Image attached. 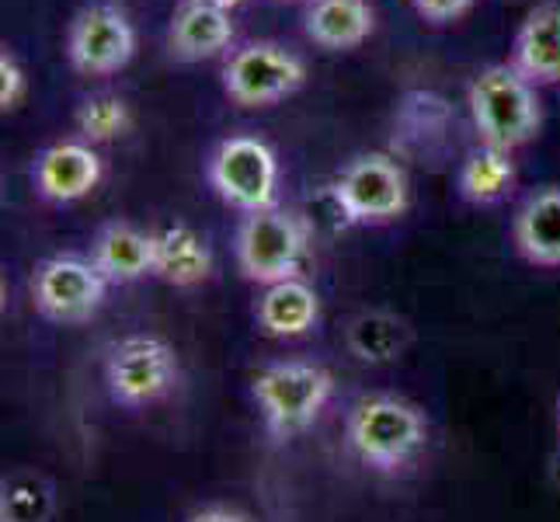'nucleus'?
I'll return each mask as SVG.
<instances>
[{"mask_svg": "<svg viewBox=\"0 0 560 522\" xmlns=\"http://www.w3.org/2000/svg\"><path fill=\"white\" fill-rule=\"evenodd\" d=\"M28 94V77H25V67L18 63V56L11 49L0 53V108L11 112L25 102Z\"/></svg>", "mask_w": 560, "mask_h": 522, "instance_id": "nucleus-23", "label": "nucleus"}, {"mask_svg": "<svg viewBox=\"0 0 560 522\" xmlns=\"http://www.w3.org/2000/svg\"><path fill=\"white\" fill-rule=\"evenodd\" d=\"M515 247L544 268H560V188H544L526 199L515 217Z\"/></svg>", "mask_w": 560, "mask_h": 522, "instance_id": "nucleus-18", "label": "nucleus"}, {"mask_svg": "<svg viewBox=\"0 0 560 522\" xmlns=\"http://www.w3.org/2000/svg\"><path fill=\"white\" fill-rule=\"evenodd\" d=\"M515 185V164L509 150H498L480 143L467 153V161L459 167V196L477 206H491L509 196Z\"/></svg>", "mask_w": 560, "mask_h": 522, "instance_id": "nucleus-20", "label": "nucleus"}, {"mask_svg": "<svg viewBox=\"0 0 560 522\" xmlns=\"http://www.w3.org/2000/svg\"><path fill=\"white\" fill-rule=\"evenodd\" d=\"M91 262L98 265L108 286H126L143 276H153V234L126 220H112L94 234Z\"/></svg>", "mask_w": 560, "mask_h": 522, "instance_id": "nucleus-13", "label": "nucleus"}, {"mask_svg": "<svg viewBox=\"0 0 560 522\" xmlns=\"http://www.w3.org/2000/svg\"><path fill=\"white\" fill-rule=\"evenodd\" d=\"M467 105L480 143L509 153L529 143L544 123L536 84H529L512 63H491L480 70L467 91Z\"/></svg>", "mask_w": 560, "mask_h": 522, "instance_id": "nucleus-2", "label": "nucleus"}, {"mask_svg": "<svg viewBox=\"0 0 560 522\" xmlns=\"http://www.w3.org/2000/svg\"><path fill=\"white\" fill-rule=\"evenodd\" d=\"M137 53V28L119 4H88L67 28V60L77 73L108 77L119 73Z\"/></svg>", "mask_w": 560, "mask_h": 522, "instance_id": "nucleus-9", "label": "nucleus"}, {"mask_svg": "<svg viewBox=\"0 0 560 522\" xmlns=\"http://www.w3.org/2000/svg\"><path fill=\"white\" fill-rule=\"evenodd\" d=\"M258 327L272 338H300L314 332L320 321V300L311 282L285 279L276 286H265L258 300Z\"/></svg>", "mask_w": 560, "mask_h": 522, "instance_id": "nucleus-17", "label": "nucleus"}, {"mask_svg": "<svg viewBox=\"0 0 560 522\" xmlns=\"http://www.w3.org/2000/svg\"><path fill=\"white\" fill-rule=\"evenodd\" d=\"M153 276L171 286H199L212 276V247L188 223L153 230Z\"/></svg>", "mask_w": 560, "mask_h": 522, "instance_id": "nucleus-15", "label": "nucleus"}, {"mask_svg": "<svg viewBox=\"0 0 560 522\" xmlns=\"http://www.w3.org/2000/svg\"><path fill=\"white\" fill-rule=\"evenodd\" d=\"M345 345L359 362L383 366L408 352L411 324L394 311H362L345 327Z\"/></svg>", "mask_w": 560, "mask_h": 522, "instance_id": "nucleus-19", "label": "nucleus"}, {"mask_svg": "<svg viewBox=\"0 0 560 522\" xmlns=\"http://www.w3.org/2000/svg\"><path fill=\"white\" fill-rule=\"evenodd\" d=\"M345 436L365 467L397 474L421 456L429 442V421L411 401L394 394H365L349 408Z\"/></svg>", "mask_w": 560, "mask_h": 522, "instance_id": "nucleus-1", "label": "nucleus"}, {"mask_svg": "<svg viewBox=\"0 0 560 522\" xmlns=\"http://www.w3.org/2000/svg\"><path fill=\"white\" fill-rule=\"evenodd\" d=\"M108 279L81 255H52L35 268L32 303L52 324H84L102 311Z\"/></svg>", "mask_w": 560, "mask_h": 522, "instance_id": "nucleus-8", "label": "nucleus"}, {"mask_svg": "<svg viewBox=\"0 0 560 522\" xmlns=\"http://www.w3.org/2000/svg\"><path fill=\"white\" fill-rule=\"evenodd\" d=\"M35 192L49 202H77L102 182V158L84 140H60L46 147L32 167Z\"/></svg>", "mask_w": 560, "mask_h": 522, "instance_id": "nucleus-11", "label": "nucleus"}, {"mask_svg": "<svg viewBox=\"0 0 560 522\" xmlns=\"http://www.w3.org/2000/svg\"><path fill=\"white\" fill-rule=\"evenodd\" d=\"M345 223H390L408 209V178L386 153H362L331 185Z\"/></svg>", "mask_w": 560, "mask_h": 522, "instance_id": "nucleus-7", "label": "nucleus"}, {"mask_svg": "<svg viewBox=\"0 0 560 522\" xmlns=\"http://www.w3.org/2000/svg\"><path fill=\"white\" fill-rule=\"evenodd\" d=\"M182 380L175 348L158 335H129L108 348L105 383L115 404L122 408H147L167 397Z\"/></svg>", "mask_w": 560, "mask_h": 522, "instance_id": "nucleus-5", "label": "nucleus"}, {"mask_svg": "<svg viewBox=\"0 0 560 522\" xmlns=\"http://www.w3.org/2000/svg\"><path fill=\"white\" fill-rule=\"evenodd\" d=\"M376 14L370 0H311L303 14V28L311 43L331 53L362 46L373 35Z\"/></svg>", "mask_w": 560, "mask_h": 522, "instance_id": "nucleus-16", "label": "nucleus"}, {"mask_svg": "<svg viewBox=\"0 0 560 522\" xmlns=\"http://www.w3.org/2000/svg\"><path fill=\"white\" fill-rule=\"evenodd\" d=\"M335 380L317 362L285 359L272 362L255 376V401L272 439H293L306 432L331 401Z\"/></svg>", "mask_w": 560, "mask_h": 522, "instance_id": "nucleus-3", "label": "nucleus"}, {"mask_svg": "<svg viewBox=\"0 0 560 522\" xmlns=\"http://www.w3.org/2000/svg\"><path fill=\"white\" fill-rule=\"evenodd\" d=\"M306 77L303 60L279 43H250L223 67V91L244 108H265L300 91Z\"/></svg>", "mask_w": 560, "mask_h": 522, "instance_id": "nucleus-10", "label": "nucleus"}, {"mask_svg": "<svg viewBox=\"0 0 560 522\" xmlns=\"http://www.w3.org/2000/svg\"><path fill=\"white\" fill-rule=\"evenodd\" d=\"M129 105L119 94H91L77 108V132L84 143H112L129 132Z\"/></svg>", "mask_w": 560, "mask_h": 522, "instance_id": "nucleus-22", "label": "nucleus"}, {"mask_svg": "<svg viewBox=\"0 0 560 522\" xmlns=\"http://www.w3.org/2000/svg\"><path fill=\"white\" fill-rule=\"evenodd\" d=\"M234 43V22L230 11L206 4V0H185V4L171 18L167 28V49L182 63L212 60Z\"/></svg>", "mask_w": 560, "mask_h": 522, "instance_id": "nucleus-12", "label": "nucleus"}, {"mask_svg": "<svg viewBox=\"0 0 560 522\" xmlns=\"http://www.w3.org/2000/svg\"><path fill=\"white\" fill-rule=\"evenodd\" d=\"M188 522H250L244 512L237 509H226V506H209V509H199V512H191Z\"/></svg>", "mask_w": 560, "mask_h": 522, "instance_id": "nucleus-25", "label": "nucleus"}, {"mask_svg": "<svg viewBox=\"0 0 560 522\" xmlns=\"http://www.w3.org/2000/svg\"><path fill=\"white\" fill-rule=\"evenodd\" d=\"M56 515L52 480L32 471H14L0 488V522H49Z\"/></svg>", "mask_w": 560, "mask_h": 522, "instance_id": "nucleus-21", "label": "nucleus"}, {"mask_svg": "<svg viewBox=\"0 0 560 522\" xmlns=\"http://www.w3.org/2000/svg\"><path fill=\"white\" fill-rule=\"evenodd\" d=\"M415 11L424 18V22L432 25H446V22H456L459 14H467L474 0H411Z\"/></svg>", "mask_w": 560, "mask_h": 522, "instance_id": "nucleus-24", "label": "nucleus"}, {"mask_svg": "<svg viewBox=\"0 0 560 522\" xmlns=\"http://www.w3.org/2000/svg\"><path fill=\"white\" fill-rule=\"evenodd\" d=\"M237 265L250 282L276 286L285 279H300L306 262V227L289 209H258L247 212L237 227Z\"/></svg>", "mask_w": 560, "mask_h": 522, "instance_id": "nucleus-4", "label": "nucleus"}, {"mask_svg": "<svg viewBox=\"0 0 560 522\" xmlns=\"http://www.w3.org/2000/svg\"><path fill=\"white\" fill-rule=\"evenodd\" d=\"M206 4H217V8L230 11V8H237V4H241V0H206Z\"/></svg>", "mask_w": 560, "mask_h": 522, "instance_id": "nucleus-26", "label": "nucleus"}, {"mask_svg": "<svg viewBox=\"0 0 560 522\" xmlns=\"http://www.w3.org/2000/svg\"><path fill=\"white\" fill-rule=\"evenodd\" d=\"M512 67L529 84H557L560 81V4H539L529 11L512 46Z\"/></svg>", "mask_w": 560, "mask_h": 522, "instance_id": "nucleus-14", "label": "nucleus"}, {"mask_svg": "<svg viewBox=\"0 0 560 522\" xmlns=\"http://www.w3.org/2000/svg\"><path fill=\"white\" fill-rule=\"evenodd\" d=\"M209 185L244 217L276 206L279 192V161L272 147L258 137H226L209 158Z\"/></svg>", "mask_w": 560, "mask_h": 522, "instance_id": "nucleus-6", "label": "nucleus"}]
</instances>
